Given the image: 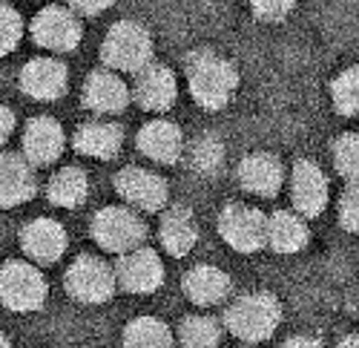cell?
Returning a JSON list of instances; mask_svg holds the SVG:
<instances>
[{
	"label": "cell",
	"instance_id": "obj_8",
	"mask_svg": "<svg viewBox=\"0 0 359 348\" xmlns=\"http://www.w3.org/2000/svg\"><path fill=\"white\" fill-rule=\"evenodd\" d=\"M264 225L267 216L262 210L248 205H227L219 216V234L230 248L253 253L264 245Z\"/></svg>",
	"mask_w": 359,
	"mask_h": 348
},
{
	"label": "cell",
	"instance_id": "obj_14",
	"mask_svg": "<svg viewBox=\"0 0 359 348\" xmlns=\"http://www.w3.org/2000/svg\"><path fill=\"white\" fill-rule=\"evenodd\" d=\"M64 144H67V135H64V127L57 124L55 119H32L23 130V159L29 164H52L55 159H61L64 153Z\"/></svg>",
	"mask_w": 359,
	"mask_h": 348
},
{
	"label": "cell",
	"instance_id": "obj_21",
	"mask_svg": "<svg viewBox=\"0 0 359 348\" xmlns=\"http://www.w3.org/2000/svg\"><path fill=\"white\" fill-rule=\"evenodd\" d=\"M72 144L81 156L115 159L118 150H121V144H124V133H121V127H115L109 121H89V124L78 127Z\"/></svg>",
	"mask_w": 359,
	"mask_h": 348
},
{
	"label": "cell",
	"instance_id": "obj_2",
	"mask_svg": "<svg viewBox=\"0 0 359 348\" xmlns=\"http://www.w3.org/2000/svg\"><path fill=\"white\" fill-rule=\"evenodd\" d=\"M279 323H282V305L273 294H245L224 314L227 331L245 342L271 340Z\"/></svg>",
	"mask_w": 359,
	"mask_h": 348
},
{
	"label": "cell",
	"instance_id": "obj_11",
	"mask_svg": "<svg viewBox=\"0 0 359 348\" xmlns=\"http://www.w3.org/2000/svg\"><path fill=\"white\" fill-rule=\"evenodd\" d=\"M290 196H293V208L302 216L308 219L319 216L327 205V179L322 167L308 159L296 161L293 176H290Z\"/></svg>",
	"mask_w": 359,
	"mask_h": 348
},
{
	"label": "cell",
	"instance_id": "obj_6",
	"mask_svg": "<svg viewBox=\"0 0 359 348\" xmlns=\"http://www.w3.org/2000/svg\"><path fill=\"white\" fill-rule=\"evenodd\" d=\"M147 236L144 222L130 208H104L93 216V239L109 253H127L141 248Z\"/></svg>",
	"mask_w": 359,
	"mask_h": 348
},
{
	"label": "cell",
	"instance_id": "obj_20",
	"mask_svg": "<svg viewBox=\"0 0 359 348\" xmlns=\"http://www.w3.org/2000/svg\"><path fill=\"white\" fill-rule=\"evenodd\" d=\"M158 236H161V245L170 256L175 259H182L187 256L196 242H198V227H196V219L187 208L182 205H175L170 208L164 216H161V230H158Z\"/></svg>",
	"mask_w": 359,
	"mask_h": 348
},
{
	"label": "cell",
	"instance_id": "obj_29",
	"mask_svg": "<svg viewBox=\"0 0 359 348\" xmlns=\"http://www.w3.org/2000/svg\"><path fill=\"white\" fill-rule=\"evenodd\" d=\"M334 164H337L342 179L356 182V173H359V135L356 133H345V135L337 138V144H334Z\"/></svg>",
	"mask_w": 359,
	"mask_h": 348
},
{
	"label": "cell",
	"instance_id": "obj_16",
	"mask_svg": "<svg viewBox=\"0 0 359 348\" xmlns=\"http://www.w3.org/2000/svg\"><path fill=\"white\" fill-rule=\"evenodd\" d=\"M138 150L158 164H175L184 153V135L175 124L156 119L138 130Z\"/></svg>",
	"mask_w": 359,
	"mask_h": 348
},
{
	"label": "cell",
	"instance_id": "obj_15",
	"mask_svg": "<svg viewBox=\"0 0 359 348\" xmlns=\"http://www.w3.org/2000/svg\"><path fill=\"white\" fill-rule=\"evenodd\" d=\"M20 245L35 262L52 265L67 250V230H64L61 222H55V219H35V222H29L23 227Z\"/></svg>",
	"mask_w": 359,
	"mask_h": 348
},
{
	"label": "cell",
	"instance_id": "obj_1",
	"mask_svg": "<svg viewBox=\"0 0 359 348\" xmlns=\"http://www.w3.org/2000/svg\"><path fill=\"white\" fill-rule=\"evenodd\" d=\"M187 83L196 104L216 112L233 101V93L238 86V72L233 69L230 61L204 49L187 58Z\"/></svg>",
	"mask_w": 359,
	"mask_h": 348
},
{
	"label": "cell",
	"instance_id": "obj_23",
	"mask_svg": "<svg viewBox=\"0 0 359 348\" xmlns=\"http://www.w3.org/2000/svg\"><path fill=\"white\" fill-rule=\"evenodd\" d=\"M264 245H271L276 253H299L308 245V227L296 213L279 210L264 225Z\"/></svg>",
	"mask_w": 359,
	"mask_h": 348
},
{
	"label": "cell",
	"instance_id": "obj_36",
	"mask_svg": "<svg viewBox=\"0 0 359 348\" xmlns=\"http://www.w3.org/2000/svg\"><path fill=\"white\" fill-rule=\"evenodd\" d=\"M339 348H359V337H356V334H348V337L339 342Z\"/></svg>",
	"mask_w": 359,
	"mask_h": 348
},
{
	"label": "cell",
	"instance_id": "obj_30",
	"mask_svg": "<svg viewBox=\"0 0 359 348\" xmlns=\"http://www.w3.org/2000/svg\"><path fill=\"white\" fill-rule=\"evenodd\" d=\"M23 35V20L12 6L0 4V58L9 55L12 49H18Z\"/></svg>",
	"mask_w": 359,
	"mask_h": 348
},
{
	"label": "cell",
	"instance_id": "obj_27",
	"mask_svg": "<svg viewBox=\"0 0 359 348\" xmlns=\"http://www.w3.org/2000/svg\"><path fill=\"white\" fill-rule=\"evenodd\" d=\"M331 95H334V107L345 115V119H353L356 109H359V69L356 67L337 75V81L331 86Z\"/></svg>",
	"mask_w": 359,
	"mask_h": 348
},
{
	"label": "cell",
	"instance_id": "obj_28",
	"mask_svg": "<svg viewBox=\"0 0 359 348\" xmlns=\"http://www.w3.org/2000/svg\"><path fill=\"white\" fill-rule=\"evenodd\" d=\"M193 167L198 173H216L222 170L224 164V144L216 138V135H201L196 144H193Z\"/></svg>",
	"mask_w": 359,
	"mask_h": 348
},
{
	"label": "cell",
	"instance_id": "obj_31",
	"mask_svg": "<svg viewBox=\"0 0 359 348\" xmlns=\"http://www.w3.org/2000/svg\"><path fill=\"white\" fill-rule=\"evenodd\" d=\"M339 222L348 234L359 230V193H356V182H351V187L345 190L342 201H339Z\"/></svg>",
	"mask_w": 359,
	"mask_h": 348
},
{
	"label": "cell",
	"instance_id": "obj_3",
	"mask_svg": "<svg viewBox=\"0 0 359 348\" xmlns=\"http://www.w3.org/2000/svg\"><path fill=\"white\" fill-rule=\"evenodd\" d=\"M101 55L109 69L138 72L153 61V38H149L144 26H138L133 20H121L107 32Z\"/></svg>",
	"mask_w": 359,
	"mask_h": 348
},
{
	"label": "cell",
	"instance_id": "obj_25",
	"mask_svg": "<svg viewBox=\"0 0 359 348\" xmlns=\"http://www.w3.org/2000/svg\"><path fill=\"white\" fill-rule=\"evenodd\" d=\"M124 348H172V331L158 316H138L124 328Z\"/></svg>",
	"mask_w": 359,
	"mask_h": 348
},
{
	"label": "cell",
	"instance_id": "obj_4",
	"mask_svg": "<svg viewBox=\"0 0 359 348\" xmlns=\"http://www.w3.org/2000/svg\"><path fill=\"white\" fill-rule=\"evenodd\" d=\"M0 302L18 314L38 311L46 302V279L29 262H6L0 268Z\"/></svg>",
	"mask_w": 359,
	"mask_h": 348
},
{
	"label": "cell",
	"instance_id": "obj_18",
	"mask_svg": "<svg viewBox=\"0 0 359 348\" xmlns=\"http://www.w3.org/2000/svg\"><path fill=\"white\" fill-rule=\"evenodd\" d=\"M238 182L248 193H256V196H264L271 199L282 190V182H285V173H282V164L276 156L271 153H250L242 164H238Z\"/></svg>",
	"mask_w": 359,
	"mask_h": 348
},
{
	"label": "cell",
	"instance_id": "obj_32",
	"mask_svg": "<svg viewBox=\"0 0 359 348\" xmlns=\"http://www.w3.org/2000/svg\"><path fill=\"white\" fill-rule=\"evenodd\" d=\"M250 6L262 20H282L285 15H290L296 0H250Z\"/></svg>",
	"mask_w": 359,
	"mask_h": 348
},
{
	"label": "cell",
	"instance_id": "obj_35",
	"mask_svg": "<svg viewBox=\"0 0 359 348\" xmlns=\"http://www.w3.org/2000/svg\"><path fill=\"white\" fill-rule=\"evenodd\" d=\"M282 348H322V342H319L316 337H293V340H287Z\"/></svg>",
	"mask_w": 359,
	"mask_h": 348
},
{
	"label": "cell",
	"instance_id": "obj_26",
	"mask_svg": "<svg viewBox=\"0 0 359 348\" xmlns=\"http://www.w3.org/2000/svg\"><path fill=\"white\" fill-rule=\"evenodd\" d=\"M178 342L182 348H219L222 328L213 316H187L178 328Z\"/></svg>",
	"mask_w": 359,
	"mask_h": 348
},
{
	"label": "cell",
	"instance_id": "obj_34",
	"mask_svg": "<svg viewBox=\"0 0 359 348\" xmlns=\"http://www.w3.org/2000/svg\"><path fill=\"white\" fill-rule=\"evenodd\" d=\"M12 130H15V112H12L9 107L0 104V147H4V144L9 141Z\"/></svg>",
	"mask_w": 359,
	"mask_h": 348
},
{
	"label": "cell",
	"instance_id": "obj_33",
	"mask_svg": "<svg viewBox=\"0 0 359 348\" xmlns=\"http://www.w3.org/2000/svg\"><path fill=\"white\" fill-rule=\"evenodd\" d=\"M69 4H72V9H78L83 15H98L112 6V0H69Z\"/></svg>",
	"mask_w": 359,
	"mask_h": 348
},
{
	"label": "cell",
	"instance_id": "obj_7",
	"mask_svg": "<svg viewBox=\"0 0 359 348\" xmlns=\"http://www.w3.org/2000/svg\"><path fill=\"white\" fill-rule=\"evenodd\" d=\"M115 282L130 294H153L164 282V265L149 248H133L121 253L115 265Z\"/></svg>",
	"mask_w": 359,
	"mask_h": 348
},
{
	"label": "cell",
	"instance_id": "obj_19",
	"mask_svg": "<svg viewBox=\"0 0 359 348\" xmlns=\"http://www.w3.org/2000/svg\"><path fill=\"white\" fill-rule=\"evenodd\" d=\"M130 101L127 83L109 69H98L83 83V104L93 112H121Z\"/></svg>",
	"mask_w": 359,
	"mask_h": 348
},
{
	"label": "cell",
	"instance_id": "obj_10",
	"mask_svg": "<svg viewBox=\"0 0 359 348\" xmlns=\"http://www.w3.org/2000/svg\"><path fill=\"white\" fill-rule=\"evenodd\" d=\"M32 38L52 52H69L81 41V23L64 6H46L32 20Z\"/></svg>",
	"mask_w": 359,
	"mask_h": 348
},
{
	"label": "cell",
	"instance_id": "obj_17",
	"mask_svg": "<svg viewBox=\"0 0 359 348\" xmlns=\"http://www.w3.org/2000/svg\"><path fill=\"white\" fill-rule=\"evenodd\" d=\"M35 196V173L23 156H0V208H18Z\"/></svg>",
	"mask_w": 359,
	"mask_h": 348
},
{
	"label": "cell",
	"instance_id": "obj_37",
	"mask_svg": "<svg viewBox=\"0 0 359 348\" xmlns=\"http://www.w3.org/2000/svg\"><path fill=\"white\" fill-rule=\"evenodd\" d=\"M0 348H12V345H9V340H6L4 334H0Z\"/></svg>",
	"mask_w": 359,
	"mask_h": 348
},
{
	"label": "cell",
	"instance_id": "obj_12",
	"mask_svg": "<svg viewBox=\"0 0 359 348\" xmlns=\"http://www.w3.org/2000/svg\"><path fill=\"white\" fill-rule=\"evenodd\" d=\"M133 95L135 101L149 109V112H164L175 104L178 98V83H175V75L161 67V64H153L149 61L144 69L135 72V86H133Z\"/></svg>",
	"mask_w": 359,
	"mask_h": 348
},
{
	"label": "cell",
	"instance_id": "obj_13",
	"mask_svg": "<svg viewBox=\"0 0 359 348\" xmlns=\"http://www.w3.org/2000/svg\"><path fill=\"white\" fill-rule=\"evenodd\" d=\"M67 83H69V72L55 58H35L20 72V90L26 95H32L35 101L61 98L67 93Z\"/></svg>",
	"mask_w": 359,
	"mask_h": 348
},
{
	"label": "cell",
	"instance_id": "obj_24",
	"mask_svg": "<svg viewBox=\"0 0 359 348\" xmlns=\"http://www.w3.org/2000/svg\"><path fill=\"white\" fill-rule=\"evenodd\" d=\"M86 196H89V182L86 173L78 167L57 170L49 182V201L57 208H78L86 201Z\"/></svg>",
	"mask_w": 359,
	"mask_h": 348
},
{
	"label": "cell",
	"instance_id": "obj_5",
	"mask_svg": "<svg viewBox=\"0 0 359 348\" xmlns=\"http://www.w3.org/2000/svg\"><path fill=\"white\" fill-rule=\"evenodd\" d=\"M115 268H109V262H104L101 256H78L67 271L69 297L86 305L107 302L115 294Z\"/></svg>",
	"mask_w": 359,
	"mask_h": 348
},
{
	"label": "cell",
	"instance_id": "obj_22",
	"mask_svg": "<svg viewBox=\"0 0 359 348\" xmlns=\"http://www.w3.org/2000/svg\"><path fill=\"white\" fill-rule=\"evenodd\" d=\"M184 294L201 308L219 305L230 294V276L213 265H198L184 276Z\"/></svg>",
	"mask_w": 359,
	"mask_h": 348
},
{
	"label": "cell",
	"instance_id": "obj_9",
	"mask_svg": "<svg viewBox=\"0 0 359 348\" xmlns=\"http://www.w3.org/2000/svg\"><path fill=\"white\" fill-rule=\"evenodd\" d=\"M115 190L124 196L127 205L147 210V213H158L167 205V182L141 167H124L118 173Z\"/></svg>",
	"mask_w": 359,
	"mask_h": 348
}]
</instances>
